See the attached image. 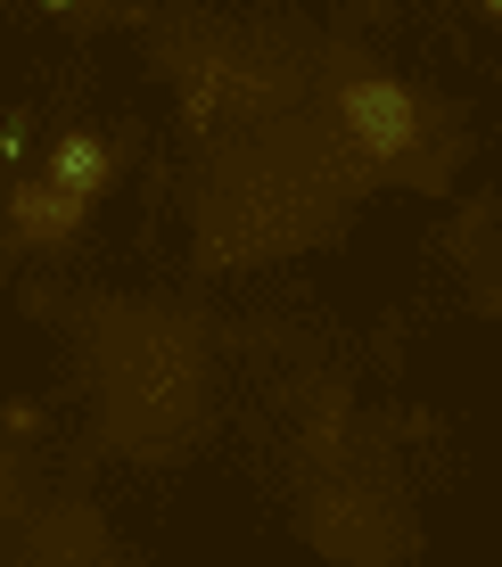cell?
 Returning <instances> with one entry per match:
<instances>
[{
  "label": "cell",
  "instance_id": "obj_1",
  "mask_svg": "<svg viewBox=\"0 0 502 567\" xmlns=\"http://www.w3.org/2000/svg\"><path fill=\"white\" fill-rule=\"evenodd\" d=\"M338 115H346V132H355V148H362V156H403V148L420 141V107H412V91H403V83H379V74L346 83V91H338Z\"/></svg>",
  "mask_w": 502,
  "mask_h": 567
},
{
  "label": "cell",
  "instance_id": "obj_2",
  "mask_svg": "<svg viewBox=\"0 0 502 567\" xmlns=\"http://www.w3.org/2000/svg\"><path fill=\"white\" fill-rule=\"evenodd\" d=\"M9 223H17V239H33V247H66L74 230L91 223V198L50 189V182H25V189L9 198Z\"/></svg>",
  "mask_w": 502,
  "mask_h": 567
},
{
  "label": "cell",
  "instance_id": "obj_3",
  "mask_svg": "<svg viewBox=\"0 0 502 567\" xmlns=\"http://www.w3.org/2000/svg\"><path fill=\"white\" fill-rule=\"evenodd\" d=\"M42 182L50 189H74V198H100V189L115 182V148L100 141V132H66V141L42 156Z\"/></svg>",
  "mask_w": 502,
  "mask_h": 567
},
{
  "label": "cell",
  "instance_id": "obj_4",
  "mask_svg": "<svg viewBox=\"0 0 502 567\" xmlns=\"http://www.w3.org/2000/svg\"><path fill=\"white\" fill-rule=\"evenodd\" d=\"M0 427H9V436H33V427H42V412H33V403H9V412H0Z\"/></svg>",
  "mask_w": 502,
  "mask_h": 567
},
{
  "label": "cell",
  "instance_id": "obj_5",
  "mask_svg": "<svg viewBox=\"0 0 502 567\" xmlns=\"http://www.w3.org/2000/svg\"><path fill=\"white\" fill-rule=\"evenodd\" d=\"M0 511H9V485H0Z\"/></svg>",
  "mask_w": 502,
  "mask_h": 567
},
{
  "label": "cell",
  "instance_id": "obj_6",
  "mask_svg": "<svg viewBox=\"0 0 502 567\" xmlns=\"http://www.w3.org/2000/svg\"><path fill=\"white\" fill-rule=\"evenodd\" d=\"M478 9H494V0H478Z\"/></svg>",
  "mask_w": 502,
  "mask_h": 567
}]
</instances>
